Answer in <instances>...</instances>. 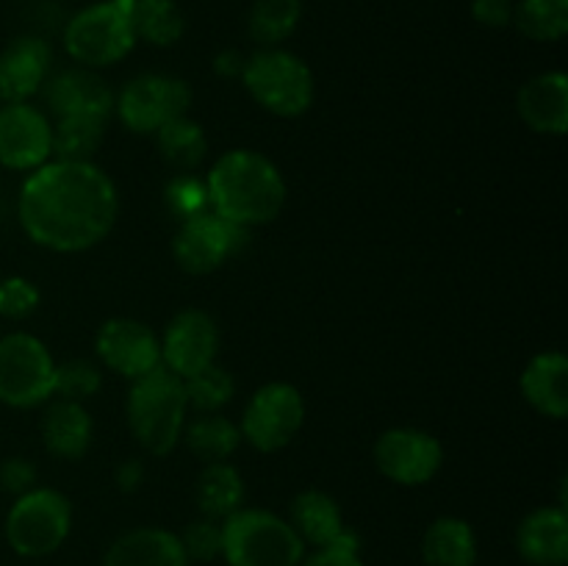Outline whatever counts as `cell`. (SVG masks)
<instances>
[{
	"label": "cell",
	"instance_id": "ba28073f",
	"mask_svg": "<svg viewBox=\"0 0 568 566\" xmlns=\"http://www.w3.org/2000/svg\"><path fill=\"white\" fill-rule=\"evenodd\" d=\"M55 392V358L28 331L0 333V403L17 411L42 408Z\"/></svg>",
	"mask_w": 568,
	"mask_h": 566
},
{
	"label": "cell",
	"instance_id": "4dcf8cb0",
	"mask_svg": "<svg viewBox=\"0 0 568 566\" xmlns=\"http://www.w3.org/2000/svg\"><path fill=\"white\" fill-rule=\"evenodd\" d=\"M514 28L532 42H560L568 33V0H516Z\"/></svg>",
	"mask_w": 568,
	"mask_h": 566
},
{
	"label": "cell",
	"instance_id": "e575fe53",
	"mask_svg": "<svg viewBox=\"0 0 568 566\" xmlns=\"http://www.w3.org/2000/svg\"><path fill=\"white\" fill-rule=\"evenodd\" d=\"M178 538H181L189 564H211V560L222 558V522L200 516V519L189 522L183 533H178Z\"/></svg>",
	"mask_w": 568,
	"mask_h": 566
},
{
	"label": "cell",
	"instance_id": "f1b7e54d",
	"mask_svg": "<svg viewBox=\"0 0 568 566\" xmlns=\"http://www.w3.org/2000/svg\"><path fill=\"white\" fill-rule=\"evenodd\" d=\"M303 0H253L247 14V33L258 48H281L300 28Z\"/></svg>",
	"mask_w": 568,
	"mask_h": 566
},
{
	"label": "cell",
	"instance_id": "ab89813d",
	"mask_svg": "<svg viewBox=\"0 0 568 566\" xmlns=\"http://www.w3.org/2000/svg\"><path fill=\"white\" fill-rule=\"evenodd\" d=\"M114 483L120 492L131 494L136 492L139 486L144 483V464L139 458H128V461H120V466L114 469Z\"/></svg>",
	"mask_w": 568,
	"mask_h": 566
},
{
	"label": "cell",
	"instance_id": "8992f818",
	"mask_svg": "<svg viewBox=\"0 0 568 566\" xmlns=\"http://www.w3.org/2000/svg\"><path fill=\"white\" fill-rule=\"evenodd\" d=\"M61 44L75 67L100 72L120 64L136 48L131 0H98L83 6L67 20Z\"/></svg>",
	"mask_w": 568,
	"mask_h": 566
},
{
	"label": "cell",
	"instance_id": "7c38bea8",
	"mask_svg": "<svg viewBox=\"0 0 568 566\" xmlns=\"http://www.w3.org/2000/svg\"><path fill=\"white\" fill-rule=\"evenodd\" d=\"M247 236L250 231L231 225L214 211H203L192 220L178 222L172 236V259L186 275H211L222 270L233 255L242 253Z\"/></svg>",
	"mask_w": 568,
	"mask_h": 566
},
{
	"label": "cell",
	"instance_id": "5b68a950",
	"mask_svg": "<svg viewBox=\"0 0 568 566\" xmlns=\"http://www.w3.org/2000/svg\"><path fill=\"white\" fill-rule=\"evenodd\" d=\"M308 547L286 516L242 505L222 519V560L227 566H300Z\"/></svg>",
	"mask_w": 568,
	"mask_h": 566
},
{
	"label": "cell",
	"instance_id": "83f0119b",
	"mask_svg": "<svg viewBox=\"0 0 568 566\" xmlns=\"http://www.w3.org/2000/svg\"><path fill=\"white\" fill-rule=\"evenodd\" d=\"M131 17L136 42L153 48H172L186 31V17L175 0H131Z\"/></svg>",
	"mask_w": 568,
	"mask_h": 566
},
{
	"label": "cell",
	"instance_id": "d6a6232c",
	"mask_svg": "<svg viewBox=\"0 0 568 566\" xmlns=\"http://www.w3.org/2000/svg\"><path fill=\"white\" fill-rule=\"evenodd\" d=\"M103 388V366L89 358H67L55 364V392L53 397L83 403L92 400Z\"/></svg>",
	"mask_w": 568,
	"mask_h": 566
},
{
	"label": "cell",
	"instance_id": "8fae6325",
	"mask_svg": "<svg viewBox=\"0 0 568 566\" xmlns=\"http://www.w3.org/2000/svg\"><path fill=\"white\" fill-rule=\"evenodd\" d=\"M372 461L377 472L397 486H427L444 466V444L430 431L397 425L375 438Z\"/></svg>",
	"mask_w": 568,
	"mask_h": 566
},
{
	"label": "cell",
	"instance_id": "2e32d148",
	"mask_svg": "<svg viewBox=\"0 0 568 566\" xmlns=\"http://www.w3.org/2000/svg\"><path fill=\"white\" fill-rule=\"evenodd\" d=\"M44 111L50 120L64 117H114V89L103 81L94 70L87 67H70V70L50 72L42 87Z\"/></svg>",
	"mask_w": 568,
	"mask_h": 566
},
{
	"label": "cell",
	"instance_id": "52a82bcc",
	"mask_svg": "<svg viewBox=\"0 0 568 566\" xmlns=\"http://www.w3.org/2000/svg\"><path fill=\"white\" fill-rule=\"evenodd\" d=\"M6 542L22 558L59 553L72 530V503L53 486H33L20 494L6 514Z\"/></svg>",
	"mask_w": 568,
	"mask_h": 566
},
{
	"label": "cell",
	"instance_id": "b9f144b4",
	"mask_svg": "<svg viewBox=\"0 0 568 566\" xmlns=\"http://www.w3.org/2000/svg\"><path fill=\"white\" fill-rule=\"evenodd\" d=\"M0 325H3V322H0ZM0 333H3V331H0Z\"/></svg>",
	"mask_w": 568,
	"mask_h": 566
},
{
	"label": "cell",
	"instance_id": "44dd1931",
	"mask_svg": "<svg viewBox=\"0 0 568 566\" xmlns=\"http://www.w3.org/2000/svg\"><path fill=\"white\" fill-rule=\"evenodd\" d=\"M516 549L530 566L568 564V514L564 505H541L516 527Z\"/></svg>",
	"mask_w": 568,
	"mask_h": 566
},
{
	"label": "cell",
	"instance_id": "836d02e7",
	"mask_svg": "<svg viewBox=\"0 0 568 566\" xmlns=\"http://www.w3.org/2000/svg\"><path fill=\"white\" fill-rule=\"evenodd\" d=\"M164 205L178 222H186L203 211H211L205 178L194 175V172H175L164 186Z\"/></svg>",
	"mask_w": 568,
	"mask_h": 566
},
{
	"label": "cell",
	"instance_id": "4316f807",
	"mask_svg": "<svg viewBox=\"0 0 568 566\" xmlns=\"http://www.w3.org/2000/svg\"><path fill=\"white\" fill-rule=\"evenodd\" d=\"M155 150H159L161 161L170 166L172 172H197L203 166L205 155H209V137L205 128L189 114L178 117V120L166 122L164 128L153 133Z\"/></svg>",
	"mask_w": 568,
	"mask_h": 566
},
{
	"label": "cell",
	"instance_id": "7a4b0ae2",
	"mask_svg": "<svg viewBox=\"0 0 568 566\" xmlns=\"http://www.w3.org/2000/svg\"><path fill=\"white\" fill-rule=\"evenodd\" d=\"M209 209L242 231L272 225L283 214L288 186L281 166L261 150L236 148L216 155L205 172Z\"/></svg>",
	"mask_w": 568,
	"mask_h": 566
},
{
	"label": "cell",
	"instance_id": "74e56055",
	"mask_svg": "<svg viewBox=\"0 0 568 566\" xmlns=\"http://www.w3.org/2000/svg\"><path fill=\"white\" fill-rule=\"evenodd\" d=\"M39 472L37 466L31 464L22 455H14V458H6L0 464V488L11 497H20V494L31 492L33 486H39Z\"/></svg>",
	"mask_w": 568,
	"mask_h": 566
},
{
	"label": "cell",
	"instance_id": "5bb4252c",
	"mask_svg": "<svg viewBox=\"0 0 568 566\" xmlns=\"http://www.w3.org/2000/svg\"><path fill=\"white\" fill-rule=\"evenodd\" d=\"M161 366L181 381L197 375L205 366L216 364L220 355V327L203 309H181L170 316L159 333Z\"/></svg>",
	"mask_w": 568,
	"mask_h": 566
},
{
	"label": "cell",
	"instance_id": "8d00e7d4",
	"mask_svg": "<svg viewBox=\"0 0 568 566\" xmlns=\"http://www.w3.org/2000/svg\"><path fill=\"white\" fill-rule=\"evenodd\" d=\"M300 566H366V564L361 560L358 536L347 527V533H344L338 542L314 549V553H305L303 564Z\"/></svg>",
	"mask_w": 568,
	"mask_h": 566
},
{
	"label": "cell",
	"instance_id": "603a6c76",
	"mask_svg": "<svg viewBox=\"0 0 568 566\" xmlns=\"http://www.w3.org/2000/svg\"><path fill=\"white\" fill-rule=\"evenodd\" d=\"M288 525L297 530L305 547H327V544L338 542L347 533V522H344L342 505L336 497H331L322 488H305L292 499L288 508Z\"/></svg>",
	"mask_w": 568,
	"mask_h": 566
},
{
	"label": "cell",
	"instance_id": "1f68e13d",
	"mask_svg": "<svg viewBox=\"0 0 568 566\" xmlns=\"http://www.w3.org/2000/svg\"><path fill=\"white\" fill-rule=\"evenodd\" d=\"M183 392H186L189 411H194V414H220L236 394V381H233L225 366L211 364L197 375L186 377Z\"/></svg>",
	"mask_w": 568,
	"mask_h": 566
},
{
	"label": "cell",
	"instance_id": "30bf717a",
	"mask_svg": "<svg viewBox=\"0 0 568 566\" xmlns=\"http://www.w3.org/2000/svg\"><path fill=\"white\" fill-rule=\"evenodd\" d=\"M192 109V89L183 78L166 72L133 75L120 92H114V117L139 137H153L159 128Z\"/></svg>",
	"mask_w": 568,
	"mask_h": 566
},
{
	"label": "cell",
	"instance_id": "3957f363",
	"mask_svg": "<svg viewBox=\"0 0 568 566\" xmlns=\"http://www.w3.org/2000/svg\"><path fill=\"white\" fill-rule=\"evenodd\" d=\"M189 416H192V411H189L183 381L164 366L148 372L128 388V433L148 455H155V458L170 455L181 444Z\"/></svg>",
	"mask_w": 568,
	"mask_h": 566
},
{
	"label": "cell",
	"instance_id": "d6986e66",
	"mask_svg": "<svg viewBox=\"0 0 568 566\" xmlns=\"http://www.w3.org/2000/svg\"><path fill=\"white\" fill-rule=\"evenodd\" d=\"M519 392L536 414L564 422L568 416V358L560 350H544L525 364Z\"/></svg>",
	"mask_w": 568,
	"mask_h": 566
},
{
	"label": "cell",
	"instance_id": "f35d334b",
	"mask_svg": "<svg viewBox=\"0 0 568 566\" xmlns=\"http://www.w3.org/2000/svg\"><path fill=\"white\" fill-rule=\"evenodd\" d=\"M514 3L516 0H471V20L491 31L508 28L514 26Z\"/></svg>",
	"mask_w": 568,
	"mask_h": 566
},
{
	"label": "cell",
	"instance_id": "d4e9b609",
	"mask_svg": "<svg viewBox=\"0 0 568 566\" xmlns=\"http://www.w3.org/2000/svg\"><path fill=\"white\" fill-rule=\"evenodd\" d=\"M244 497H247L244 477L231 461L203 464L197 483H194V503H197L200 516H209L214 522L227 519L242 508Z\"/></svg>",
	"mask_w": 568,
	"mask_h": 566
},
{
	"label": "cell",
	"instance_id": "e0dca14e",
	"mask_svg": "<svg viewBox=\"0 0 568 566\" xmlns=\"http://www.w3.org/2000/svg\"><path fill=\"white\" fill-rule=\"evenodd\" d=\"M53 72V48L42 37H17L0 53V105L28 103Z\"/></svg>",
	"mask_w": 568,
	"mask_h": 566
},
{
	"label": "cell",
	"instance_id": "9c48e42d",
	"mask_svg": "<svg viewBox=\"0 0 568 566\" xmlns=\"http://www.w3.org/2000/svg\"><path fill=\"white\" fill-rule=\"evenodd\" d=\"M242 444L261 455H275L300 436L305 425V397L294 383L270 381L255 388L239 416Z\"/></svg>",
	"mask_w": 568,
	"mask_h": 566
},
{
	"label": "cell",
	"instance_id": "484cf974",
	"mask_svg": "<svg viewBox=\"0 0 568 566\" xmlns=\"http://www.w3.org/2000/svg\"><path fill=\"white\" fill-rule=\"evenodd\" d=\"M181 444H186L189 453L200 464H220L231 461L233 453L242 447V433H239L236 420L220 414H194L189 416L183 427Z\"/></svg>",
	"mask_w": 568,
	"mask_h": 566
},
{
	"label": "cell",
	"instance_id": "ac0fdd59",
	"mask_svg": "<svg viewBox=\"0 0 568 566\" xmlns=\"http://www.w3.org/2000/svg\"><path fill=\"white\" fill-rule=\"evenodd\" d=\"M516 114L538 137L568 133V78L566 72H538L516 92Z\"/></svg>",
	"mask_w": 568,
	"mask_h": 566
},
{
	"label": "cell",
	"instance_id": "277c9868",
	"mask_svg": "<svg viewBox=\"0 0 568 566\" xmlns=\"http://www.w3.org/2000/svg\"><path fill=\"white\" fill-rule=\"evenodd\" d=\"M242 83L261 111L281 120L308 114L316 100V78L308 61L281 48H258L244 55Z\"/></svg>",
	"mask_w": 568,
	"mask_h": 566
},
{
	"label": "cell",
	"instance_id": "4fadbf2b",
	"mask_svg": "<svg viewBox=\"0 0 568 566\" xmlns=\"http://www.w3.org/2000/svg\"><path fill=\"white\" fill-rule=\"evenodd\" d=\"M94 358L105 372L133 383L161 366L159 333L136 316H111L94 333Z\"/></svg>",
	"mask_w": 568,
	"mask_h": 566
},
{
	"label": "cell",
	"instance_id": "60d3db41",
	"mask_svg": "<svg viewBox=\"0 0 568 566\" xmlns=\"http://www.w3.org/2000/svg\"><path fill=\"white\" fill-rule=\"evenodd\" d=\"M211 67H214V72L220 78H239L242 75V67H244V55L239 53V50L227 48V50H220V53L214 55V61H211Z\"/></svg>",
	"mask_w": 568,
	"mask_h": 566
},
{
	"label": "cell",
	"instance_id": "f546056e",
	"mask_svg": "<svg viewBox=\"0 0 568 566\" xmlns=\"http://www.w3.org/2000/svg\"><path fill=\"white\" fill-rule=\"evenodd\" d=\"M53 122V159L94 161L111 120L100 117H64Z\"/></svg>",
	"mask_w": 568,
	"mask_h": 566
},
{
	"label": "cell",
	"instance_id": "ffe728a7",
	"mask_svg": "<svg viewBox=\"0 0 568 566\" xmlns=\"http://www.w3.org/2000/svg\"><path fill=\"white\" fill-rule=\"evenodd\" d=\"M39 436L44 449L59 461H81L89 453L94 438L92 414L83 403L53 397L44 403L42 422H39Z\"/></svg>",
	"mask_w": 568,
	"mask_h": 566
},
{
	"label": "cell",
	"instance_id": "9a60e30c",
	"mask_svg": "<svg viewBox=\"0 0 568 566\" xmlns=\"http://www.w3.org/2000/svg\"><path fill=\"white\" fill-rule=\"evenodd\" d=\"M53 159V122L48 111L28 103L0 105V166L11 172L39 170Z\"/></svg>",
	"mask_w": 568,
	"mask_h": 566
},
{
	"label": "cell",
	"instance_id": "cb8c5ba5",
	"mask_svg": "<svg viewBox=\"0 0 568 566\" xmlns=\"http://www.w3.org/2000/svg\"><path fill=\"white\" fill-rule=\"evenodd\" d=\"M425 566H477L475 527L460 516H438L422 536Z\"/></svg>",
	"mask_w": 568,
	"mask_h": 566
},
{
	"label": "cell",
	"instance_id": "d590c367",
	"mask_svg": "<svg viewBox=\"0 0 568 566\" xmlns=\"http://www.w3.org/2000/svg\"><path fill=\"white\" fill-rule=\"evenodd\" d=\"M39 300H42V294L33 281L22 275L3 277L0 281V322L28 320L39 309Z\"/></svg>",
	"mask_w": 568,
	"mask_h": 566
},
{
	"label": "cell",
	"instance_id": "6da1fadb",
	"mask_svg": "<svg viewBox=\"0 0 568 566\" xmlns=\"http://www.w3.org/2000/svg\"><path fill=\"white\" fill-rule=\"evenodd\" d=\"M116 220L120 189L98 161L50 159L28 172L17 194L22 233L48 253H87L111 236Z\"/></svg>",
	"mask_w": 568,
	"mask_h": 566
},
{
	"label": "cell",
	"instance_id": "7402d4cb",
	"mask_svg": "<svg viewBox=\"0 0 568 566\" xmlns=\"http://www.w3.org/2000/svg\"><path fill=\"white\" fill-rule=\"evenodd\" d=\"M103 566H189L178 533L166 527H133L105 549Z\"/></svg>",
	"mask_w": 568,
	"mask_h": 566
}]
</instances>
